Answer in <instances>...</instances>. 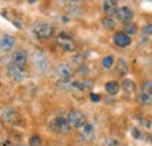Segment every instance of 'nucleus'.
I'll list each match as a JSON object with an SVG mask.
<instances>
[{"label":"nucleus","mask_w":152,"mask_h":146,"mask_svg":"<svg viewBox=\"0 0 152 146\" xmlns=\"http://www.w3.org/2000/svg\"><path fill=\"white\" fill-rule=\"evenodd\" d=\"M137 101L142 105L152 104V80H148L142 84L137 96Z\"/></svg>","instance_id":"obj_1"},{"label":"nucleus","mask_w":152,"mask_h":146,"mask_svg":"<svg viewBox=\"0 0 152 146\" xmlns=\"http://www.w3.org/2000/svg\"><path fill=\"white\" fill-rule=\"evenodd\" d=\"M50 128L58 134H68L72 131V125L64 117H56L50 123Z\"/></svg>","instance_id":"obj_2"},{"label":"nucleus","mask_w":152,"mask_h":146,"mask_svg":"<svg viewBox=\"0 0 152 146\" xmlns=\"http://www.w3.org/2000/svg\"><path fill=\"white\" fill-rule=\"evenodd\" d=\"M53 27L47 22H38L33 27V33L39 39H48L53 35Z\"/></svg>","instance_id":"obj_3"},{"label":"nucleus","mask_w":152,"mask_h":146,"mask_svg":"<svg viewBox=\"0 0 152 146\" xmlns=\"http://www.w3.org/2000/svg\"><path fill=\"white\" fill-rule=\"evenodd\" d=\"M57 45L66 52H74L76 49V45L73 40V37L70 36L67 33H61L58 34V36L56 39Z\"/></svg>","instance_id":"obj_4"},{"label":"nucleus","mask_w":152,"mask_h":146,"mask_svg":"<svg viewBox=\"0 0 152 146\" xmlns=\"http://www.w3.org/2000/svg\"><path fill=\"white\" fill-rule=\"evenodd\" d=\"M67 119L69 122V124L72 125V128H81L83 125H86V117L81 112V111H77V110H73L68 113L67 116Z\"/></svg>","instance_id":"obj_5"},{"label":"nucleus","mask_w":152,"mask_h":146,"mask_svg":"<svg viewBox=\"0 0 152 146\" xmlns=\"http://www.w3.org/2000/svg\"><path fill=\"white\" fill-rule=\"evenodd\" d=\"M0 117L1 119L7 123V124H12V125H17L20 123V115L12 108H6L0 112Z\"/></svg>","instance_id":"obj_6"},{"label":"nucleus","mask_w":152,"mask_h":146,"mask_svg":"<svg viewBox=\"0 0 152 146\" xmlns=\"http://www.w3.org/2000/svg\"><path fill=\"white\" fill-rule=\"evenodd\" d=\"M7 74L15 82H22V81H25L27 78V73L25 72V69L13 64V63H11L7 67Z\"/></svg>","instance_id":"obj_7"},{"label":"nucleus","mask_w":152,"mask_h":146,"mask_svg":"<svg viewBox=\"0 0 152 146\" xmlns=\"http://www.w3.org/2000/svg\"><path fill=\"white\" fill-rule=\"evenodd\" d=\"M116 15H117V19L119 21H122L124 23H128L133 19V11L128 6H122L117 9Z\"/></svg>","instance_id":"obj_8"},{"label":"nucleus","mask_w":152,"mask_h":146,"mask_svg":"<svg viewBox=\"0 0 152 146\" xmlns=\"http://www.w3.org/2000/svg\"><path fill=\"white\" fill-rule=\"evenodd\" d=\"M27 58H28V55H27V52L25 49H17L14 53H13V56H12V61H13V64L18 66V67H21L23 68L26 64H27Z\"/></svg>","instance_id":"obj_9"},{"label":"nucleus","mask_w":152,"mask_h":146,"mask_svg":"<svg viewBox=\"0 0 152 146\" xmlns=\"http://www.w3.org/2000/svg\"><path fill=\"white\" fill-rule=\"evenodd\" d=\"M33 63L40 73H45L48 69V60L42 53H37L33 56Z\"/></svg>","instance_id":"obj_10"},{"label":"nucleus","mask_w":152,"mask_h":146,"mask_svg":"<svg viewBox=\"0 0 152 146\" xmlns=\"http://www.w3.org/2000/svg\"><path fill=\"white\" fill-rule=\"evenodd\" d=\"M80 130V138L84 142H90L95 137V128L93 124H86Z\"/></svg>","instance_id":"obj_11"},{"label":"nucleus","mask_w":152,"mask_h":146,"mask_svg":"<svg viewBox=\"0 0 152 146\" xmlns=\"http://www.w3.org/2000/svg\"><path fill=\"white\" fill-rule=\"evenodd\" d=\"M114 42L116 46H118L121 48H125V47L131 45V37L125 33L118 32L114 35Z\"/></svg>","instance_id":"obj_12"},{"label":"nucleus","mask_w":152,"mask_h":146,"mask_svg":"<svg viewBox=\"0 0 152 146\" xmlns=\"http://www.w3.org/2000/svg\"><path fill=\"white\" fill-rule=\"evenodd\" d=\"M15 45V39L11 35H4L0 39V50L2 52H10L13 49Z\"/></svg>","instance_id":"obj_13"},{"label":"nucleus","mask_w":152,"mask_h":146,"mask_svg":"<svg viewBox=\"0 0 152 146\" xmlns=\"http://www.w3.org/2000/svg\"><path fill=\"white\" fill-rule=\"evenodd\" d=\"M56 74L60 80H69L73 76V69L68 64H60L56 68Z\"/></svg>","instance_id":"obj_14"},{"label":"nucleus","mask_w":152,"mask_h":146,"mask_svg":"<svg viewBox=\"0 0 152 146\" xmlns=\"http://www.w3.org/2000/svg\"><path fill=\"white\" fill-rule=\"evenodd\" d=\"M94 88V82L89 80H82V81H73V89L80 91H87L91 90Z\"/></svg>","instance_id":"obj_15"},{"label":"nucleus","mask_w":152,"mask_h":146,"mask_svg":"<svg viewBox=\"0 0 152 146\" xmlns=\"http://www.w3.org/2000/svg\"><path fill=\"white\" fill-rule=\"evenodd\" d=\"M117 6H118L117 0H104L103 1V11L108 17L116 14V12L118 9Z\"/></svg>","instance_id":"obj_16"},{"label":"nucleus","mask_w":152,"mask_h":146,"mask_svg":"<svg viewBox=\"0 0 152 146\" xmlns=\"http://www.w3.org/2000/svg\"><path fill=\"white\" fill-rule=\"evenodd\" d=\"M116 72L119 76H125L129 73V66H128V62L124 58L118 60L117 66H116Z\"/></svg>","instance_id":"obj_17"},{"label":"nucleus","mask_w":152,"mask_h":146,"mask_svg":"<svg viewBox=\"0 0 152 146\" xmlns=\"http://www.w3.org/2000/svg\"><path fill=\"white\" fill-rule=\"evenodd\" d=\"M104 88H105V91L108 92L109 95H117L118 91H119V84L117 83V82H108L105 85H104Z\"/></svg>","instance_id":"obj_18"},{"label":"nucleus","mask_w":152,"mask_h":146,"mask_svg":"<svg viewBox=\"0 0 152 146\" xmlns=\"http://www.w3.org/2000/svg\"><path fill=\"white\" fill-rule=\"evenodd\" d=\"M122 88H123L124 91L128 92V93H132L136 90V85H134V83L131 80H124L122 82Z\"/></svg>","instance_id":"obj_19"},{"label":"nucleus","mask_w":152,"mask_h":146,"mask_svg":"<svg viewBox=\"0 0 152 146\" xmlns=\"http://www.w3.org/2000/svg\"><path fill=\"white\" fill-rule=\"evenodd\" d=\"M102 25L108 31H113V29H115V27H116V22H115V20L111 17H107V18L103 19L102 20Z\"/></svg>","instance_id":"obj_20"},{"label":"nucleus","mask_w":152,"mask_h":146,"mask_svg":"<svg viewBox=\"0 0 152 146\" xmlns=\"http://www.w3.org/2000/svg\"><path fill=\"white\" fill-rule=\"evenodd\" d=\"M57 87H58L61 90L68 91V90L73 89V82H70L69 80H58V82H57Z\"/></svg>","instance_id":"obj_21"},{"label":"nucleus","mask_w":152,"mask_h":146,"mask_svg":"<svg viewBox=\"0 0 152 146\" xmlns=\"http://www.w3.org/2000/svg\"><path fill=\"white\" fill-rule=\"evenodd\" d=\"M123 31H124V33L128 34L129 36H130V35H134V34L137 33V26H136L134 23H132V22H128V23L124 25Z\"/></svg>","instance_id":"obj_22"},{"label":"nucleus","mask_w":152,"mask_h":146,"mask_svg":"<svg viewBox=\"0 0 152 146\" xmlns=\"http://www.w3.org/2000/svg\"><path fill=\"white\" fill-rule=\"evenodd\" d=\"M114 62H115L114 57H113L111 55H108V56H105V57L102 60V66H103V68L109 69V68H111V67H113Z\"/></svg>","instance_id":"obj_23"},{"label":"nucleus","mask_w":152,"mask_h":146,"mask_svg":"<svg viewBox=\"0 0 152 146\" xmlns=\"http://www.w3.org/2000/svg\"><path fill=\"white\" fill-rule=\"evenodd\" d=\"M28 145L29 146H41L42 145V139L40 136H32L28 140Z\"/></svg>","instance_id":"obj_24"},{"label":"nucleus","mask_w":152,"mask_h":146,"mask_svg":"<svg viewBox=\"0 0 152 146\" xmlns=\"http://www.w3.org/2000/svg\"><path fill=\"white\" fill-rule=\"evenodd\" d=\"M103 146H121V143H119L118 139H116L114 137H109L104 140Z\"/></svg>","instance_id":"obj_25"},{"label":"nucleus","mask_w":152,"mask_h":146,"mask_svg":"<svg viewBox=\"0 0 152 146\" xmlns=\"http://www.w3.org/2000/svg\"><path fill=\"white\" fill-rule=\"evenodd\" d=\"M143 32H144V34H146V35H152V23H149V25L144 26Z\"/></svg>","instance_id":"obj_26"},{"label":"nucleus","mask_w":152,"mask_h":146,"mask_svg":"<svg viewBox=\"0 0 152 146\" xmlns=\"http://www.w3.org/2000/svg\"><path fill=\"white\" fill-rule=\"evenodd\" d=\"M78 74H80V75H88V74H89V69H88L87 67L81 66V67L78 68Z\"/></svg>","instance_id":"obj_27"},{"label":"nucleus","mask_w":152,"mask_h":146,"mask_svg":"<svg viewBox=\"0 0 152 146\" xmlns=\"http://www.w3.org/2000/svg\"><path fill=\"white\" fill-rule=\"evenodd\" d=\"M90 99H91L93 102H99L101 97H99V95H97V93H94V92H91V93H90Z\"/></svg>","instance_id":"obj_28"},{"label":"nucleus","mask_w":152,"mask_h":146,"mask_svg":"<svg viewBox=\"0 0 152 146\" xmlns=\"http://www.w3.org/2000/svg\"><path fill=\"white\" fill-rule=\"evenodd\" d=\"M132 134L134 138H138V139H140V132H139V130L137 128H132Z\"/></svg>","instance_id":"obj_29"},{"label":"nucleus","mask_w":152,"mask_h":146,"mask_svg":"<svg viewBox=\"0 0 152 146\" xmlns=\"http://www.w3.org/2000/svg\"><path fill=\"white\" fill-rule=\"evenodd\" d=\"M74 61H75L76 64H82V63H83V58H82L81 56H76V57H74Z\"/></svg>","instance_id":"obj_30"},{"label":"nucleus","mask_w":152,"mask_h":146,"mask_svg":"<svg viewBox=\"0 0 152 146\" xmlns=\"http://www.w3.org/2000/svg\"><path fill=\"white\" fill-rule=\"evenodd\" d=\"M63 1H66V2H68V4H77V2H80V1H82V0H63Z\"/></svg>","instance_id":"obj_31"},{"label":"nucleus","mask_w":152,"mask_h":146,"mask_svg":"<svg viewBox=\"0 0 152 146\" xmlns=\"http://www.w3.org/2000/svg\"><path fill=\"white\" fill-rule=\"evenodd\" d=\"M27 1H28L29 4H34V2H37L38 0H27Z\"/></svg>","instance_id":"obj_32"},{"label":"nucleus","mask_w":152,"mask_h":146,"mask_svg":"<svg viewBox=\"0 0 152 146\" xmlns=\"http://www.w3.org/2000/svg\"><path fill=\"white\" fill-rule=\"evenodd\" d=\"M14 146H27V145H14ZM29 146V145H28Z\"/></svg>","instance_id":"obj_33"}]
</instances>
